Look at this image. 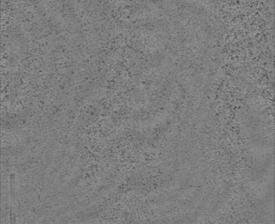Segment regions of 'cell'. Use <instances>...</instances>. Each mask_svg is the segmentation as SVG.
I'll return each mask as SVG.
<instances>
[{
	"label": "cell",
	"mask_w": 275,
	"mask_h": 224,
	"mask_svg": "<svg viewBox=\"0 0 275 224\" xmlns=\"http://www.w3.org/2000/svg\"><path fill=\"white\" fill-rule=\"evenodd\" d=\"M9 185H10V224H16L15 214V175L10 174L9 177Z\"/></svg>",
	"instance_id": "1"
}]
</instances>
